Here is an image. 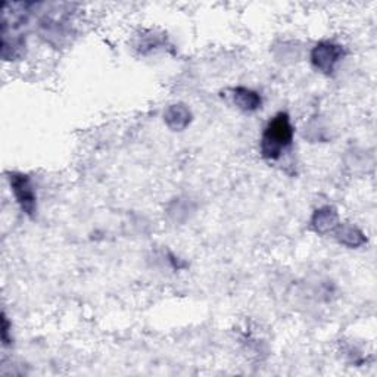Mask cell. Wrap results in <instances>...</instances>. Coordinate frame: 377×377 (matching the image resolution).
<instances>
[{
  "label": "cell",
  "instance_id": "cell-1",
  "mask_svg": "<svg viewBox=\"0 0 377 377\" xmlns=\"http://www.w3.org/2000/svg\"><path fill=\"white\" fill-rule=\"evenodd\" d=\"M293 127L286 112H278L266 125L261 136V157L267 161H277L292 146Z\"/></svg>",
  "mask_w": 377,
  "mask_h": 377
},
{
  "label": "cell",
  "instance_id": "cell-2",
  "mask_svg": "<svg viewBox=\"0 0 377 377\" xmlns=\"http://www.w3.org/2000/svg\"><path fill=\"white\" fill-rule=\"evenodd\" d=\"M345 56V47L334 42H320L311 50L313 67L325 75L333 74L336 65L342 61Z\"/></svg>",
  "mask_w": 377,
  "mask_h": 377
},
{
  "label": "cell",
  "instance_id": "cell-3",
  "mask_svg": "<svg viewBox=\"0 0 377 377\" xmlns=\"http://www.w3.org/2000/svg\"><path fill=\"white\" fill-rule=\"evenodd\" d=\"M9 183L21 211L28 217H34L37 213V195L31 179L23 173H11Z\"/></svg>",
  "mask_w": 377,
  "mask_h": 377
},
{
  "label": "cell",
  "instance_id": "cell-4",
  "mask_svg": "<svg viewBox=\"0 0 377 377\" xmlns=\"http://www.w3.org/2000/svg\"><path fill=\"white\" fill-rule=\"evenodd\" d=\"M339 225V215L333 206H322L318 208L311 218V227L318 235H329L336 230Z\"/></svg>",
  "mask_w": 377,
  "mask_h": 377
},
{
  "label": "cell",
  "instance_id": "cell-5",
  "mask_svg": "<svg viewBox=\"0 0 377 377\" xmlns=\"http://www.w3.org/2000/svg\"><path fill=\"white\" fill-rule=\"evenodd\" d=\"M164 121L169 130L183 131L192 121V112L183 103L169 105L164 112Z\"/></svg>",
  "mask_w": 377,
  "mask_h": 377
},
{
  "label": "cell",
  "instance_id": "cell-6",
  "mask_svg": "<svg viewBox=\"0 0 377 377\" xmlns=\"http://www.w3.org/2000/svg\"><path fill=\"white\" fill-rule=\"evenodd\" d=\"M232 98H233L235 105L243 112H255L262 105L261 94L244 86L235 87L232 90Z\"/></svg>",
  "mask_w": 377,
  "mask_h": 377
},
{
  "label": "cell",
  "instance_id": "cell-7",
  "mask_svg": "<svg viewBox=\"0 0 377 377\" xmlns=\"http://www.w3.org/2000/svg\"><path fill=\"white\" fill-rule=\"evenodd\" d=\"M333 233H334V237L339 243L344 244V247H347V248H351V249L360 248L367 242L364 233L352 224H344V225L339 224Z\"/></svg>",
  "mask_w": 377,
  "mask_h": 377
},
{
  "label": "cell",
  "instance_id": "cell-8",
  "mask_svg": "<svg viewBox=\"0 0 377 377\" xmlns=\"http://www.w3.org/2000/svg\"><path fill=\"white\" fill-rule=\"evenodd\" d=\"M8 334H9V323H8L6 315L4 314V318H2V341H4L5 345H8L11 342Z\"/></svg>",
  "mask_w": 377,
  "mask_h": 377
}]
</instances>
